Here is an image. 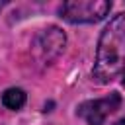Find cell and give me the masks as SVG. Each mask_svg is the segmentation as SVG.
Returning a JSON list of instances; mask_svg holds the SVG:
<instances>
[{
    "label": "cell",
    "instance_id": "obj_1",
    "mask_svg": "<svg viewBox=\"0 0 125 125\" xmlns=\"http://www.w3.org/2000/svg\"><path fill=\"white\" fill-rule=\"evenodd\" d=\"M125 72V14L113 16L100 33L96 59L92 66V80L96 84H109Z\"/></svg>",
    "mask_w": 125,
    "mask_h": 125
},
{
    "label": "cell",
    "instance_id": "obj_2",
    "mask_svg": "<svg viewBox=\"0 0 125 125\" xmlns=\"http://www.w3.org/2000/svg\"><path fill=\"white\" fill-rule=\"evenodd\" d=\"M109 12L111 2L107 0H74L59 6V16L68 23H96L102 21Z\"/></svg>",
    "mask_w": 125,
    "mask_h": 125
},
{
    "label": "cell",
    "instance_id": "obj_3",
    "mask_svg": "<svg viewBox=\"0 0 125 125\" xmlns=\"http://www.w3.org/2000/svg\"><path fill=\"white\" fill-rule=\"evenodd\" d=\"M64 45H66L64 31L61 27H57V25H49V27L41 29L35 35V39L31 43V53L37 59V62L51 64L64 51Z\"/></svg>",
    "mask_w": 125,
    "mask_h": 125
},
{
    "label": "cell",
    "instance_id": "obj_4",
    "mask_svg": "<svg viewBox=\"0 0 125 125\" xmlns=\"http://www.w3.org/2000/svg\"><path fill=\"white\" fill-rule=\"evenodd\" d=\"M121 105V94L111 92L105 98H98V100H88L82 102L76 107V115L82 117L88 125H104V121L117 111Z\"/></svg>",
    "mask_w": 125,
    "mask_h": 125
},
{
    "label": "cell",
    "instance_id": "obj_5",
    "mask_svg": "<svg viewBox=\"0 0 125 125\" xmlns=\"http://www.w3.org/2000/svg\"><path fill=\"white\" fill-rule=\"evenodd\" d=\"M25 102H27V96H25V92L21 88H8L2 94V105L12 109V111L21 109L25 105Z\"/></svg>",
    "mask_w": 125,
    "mask_h": 125
},
{
    "label": "cell",
    "instance_id": "obj_6",
    "mask_svg": "<svg viewBox=\"0 0 125 125\" xmlns=\"http://www.w3.org/2000/svg\"><path fill=\"white\" fill-rule=\"evenodd\" d=\"M115 125H125V119H119V121H117Z\"/></svg>",
    "mask_w": 125,
    "mask_h": 125
},
{
    "label": "cell",
    "instance_id": "obj_7",
    "mask_svg": "<svg viewBox=\"0 0 125 125\" xmlns=\"http://www.w3.org/2000/svg\"><path fill=\"white\" fill-rule=\"evenodd\" d=\"M123 86H125V78H123Z\"/></svg>",
    "mask_w": 125,
    "mask_h": 125
}]
</instances>
